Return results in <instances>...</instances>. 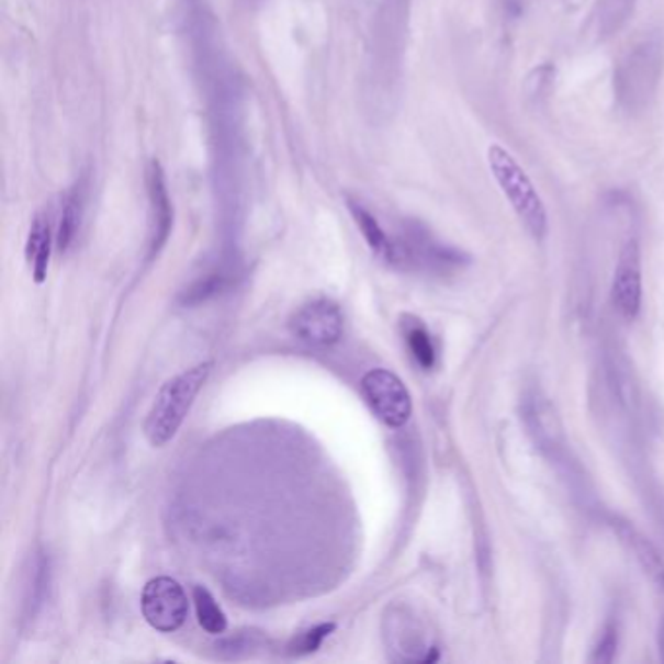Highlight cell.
Instances as JSON below:
<instances>
[{
	"mask_svg": "<svg viewBox=\"0 0 664 664\" xmlns=\"http://www.w3.org/2000/svg\"><path fill=\"white\" fill-rule=\"evenodd\" d=\"M291 331L306 346L329 347L344 334V314L328 299L306 302L291 318Z\"/></svg>",
	"mask_w": 664,
	"mask_h": 664,
	"instance_id": "ba28073f",
	"label": "cell"
},
{
	"mask_svg": "<svg viewBox=\"0 0 664 664\" xmlns=\"http://www.w3.org/2000/svg\"><path fill=\"white\" fill-rule=\"evenodd\" d=\"M193 603H195V612H198L199 626L211 635H221L225 633L228 620L223 608L216 604L215 596L209 593L205 587H193Z\"/></svg>",
	"mask_w": 664,
	"mask_h": 664,
	"instance_id": "e0dca14e",
	"label": "cell"
},
{
	"mask_svg": "<svg viewBox=\"0 0 664 664\" xmlns=\"http://www.w3.org/2000/svg\"><path fill=\"white\" fill-rule=\"evenodd\" d=\"M404 337H406L407 347L414 354L417 364L425 369V371H431L437 362V351L432 346L431 334L429 329L425 328L421 319L414 318V316H406L404 322Z\"/></svg>",
	"mask_w": 664,
	"mask_h": 664,
	"instance_id": "2e32d148",
	"label": "cell"
},
{
	"mask_svg": "<svg viewBox=\"0 0 664 664\" xmlns=\"http://www.w3.org/2000/svg\"><path fill=\"white\" fill-rule=\"evenodd\" d=\"M608 525L612 528L614 534L620 538L621 545L635 558L645 577L664 593V560L653 542L641 534L626 518L610 517Z\"/></svg>",
	"mask_w": 664,
	"mask_h": 664,
	"instance_id": "7c38bea8",
	"label": "cell"
},
{
	"mask_svg": "<svg viewBox=\"0 0 664 664\" xmlns=\"http://www.w3.org/2000/svg\"><path fill=\"white\" fill-rule=\"evenodd\" d=\"M386 638L402 663H432L439 659V648L427 635L425 626L406 610H399L390 618Z\"/></svg>",
	"mask_w": 664,
	"mask_h": 664,
	"instance_id": "8fae6325",
	"label": "cell"
},
{
	"mask_svg": "<svg viewBox=\"0 0 664 664\" xmlns=\"http://www.w3.org/2000/svg\"><path fill=\"white\" fill-rule=\"evenodd\" d=\"M213 362H201L190 371L168 380L158 390L145 421V437L153 447H165L176 437L183 419L190 414L203 384L207 382Z\"/></svg>",
	"mask_w": 664,
	"mask_h": 664,
	"instance_id": "6da1fadb",
	"label": "cell"
},
{
	"mask_svg": "<svg viewBox=\"0 0 664 664\" xmlns=\"http://www.w3.org/2000/svg\"><path fill=\"white\" fill-rule=\"evenodd\" d=\"M487 165L493 178L499 183L503 195L517 213L518 221L536 241H542L548 234V211L525 168L500 145L487 148Z\"/></svg>",
	"mask_w": 664,
	"mask_h": 664,
	"instance_id": "7a4b0ae2",
	"label": "cell"
},
{
	"mask_svg": "<svg viewBox=\"0 0 664 664\" xmlns=\"http://www.w3.org/2000/svg\"><path fill=\"white\" fill-rule=\"evenodd\" d=\"M659 648H661V656L664 661V623H661V630H659Z\"/></svg>",
	"mask_w": 664,
	"mask_h": 664,
	"instance_id": "7402d4cb",
	"label": "cell"
},
{
	"mask_svg": "<svg viewBox=\"0 0 664 664\" xmlns=\"http://www.w3.org/2000/svg\"><path fill=\"white\" fill-rule=\"evenodd\" d=\"M643 277H641V250L635 238L626 241L618 258L612 279V304L621 318L635 319L641 311Z\"/></svg>",
	"mask_w": 664,
	"mask_h": 664,
	"instance_id": "9c48e42d",
	"label": "cell"
},
{
	"mask_svg": "<svg viewBox=\"0 0 664 664\" xmlns=\"http://www.w3.org/2000/svg\"><path fill=\"white\" fill-rule=\"evenodd\" d=\"M148 211H150V236H148V258L155 259L165 250L170 240L173 225L172 199L168 193L165 168L158 160L147 166Z\"/></svg>",
	"mask_w": 664,
	"mask_h": 664,
	"instance_id": "30bf717a",
	"label": "cell"
},
{
	"mask_svg": "<svg viewBox=\"0 0 664 664\" xmlns=\"http://www.w3.org/2000/svg\"><path fill=\"white\" fill-rule=\"evenodd\" d=\"M334 630H336V623H334V621L314 626L312 630L304 631L302 635H299V638L294 639L293 643L289 645V653L296 656L316 653V651L319 649V645L324 643V639L329 638V635H331V631Z\"/></svg>",
	"mask_w": 664,
	"mask_h": 664,
	"instance_id": "ac0fdd59",
	"label": "cell"
},
{
	"mask_svg": "<svg viewBox=\"0 0 664 664\" xmlns=\"http://www.w3.org/2000/svg\"><path fill=\"white\" fill-rule=\"evenodd\" d=\"M468 261L470 258L464 251L435 240L432 234L419 223H407L402 238L396 240V266L399 268L449 273L454 269L464 268Z\"/></svg>",
	"mask_w": 664,
	"mask_h": 664,
	"instance_id": "5b68a950",
	"label": "cell"
},
{
	"mask_svg": "<svg viewBox=\"0 0 664 664\" xmlns=\"http://www.w3.org/2000/svg\"><path fill=\"white\" fill-rule=\"evenodd\" d=\"M85 181L87 180L77 181L75 188L63 199L59 226H57V236H55L59 251L69 250L77 238L78 228H80L82 215H85V195H87Z\"/></svg>",
	"mask_w": 664,
	"mask_h": 664,
	"instance_id": "9a60e30c",
	"label": "cell"
},
{
	"mask_svg": "<svg viewBox=\"0 0 664 664\" xmlns=\"http://www.w3.org/2000/svg\"><path fill=\"white\" fill-rule=\"evenodd\" d=\"M631 10L633 0H600V27L606 35L618 30L630 16Z\"/></svg>",
	"mask_w": 664,
	"mask_h": 664,
	"instance_id": "d6986e66",
	"label": "cell"
},
{
	"mask_svg": "<svg viewBox=\"0 0 664 664\" xmlns=\"http://www.w3.org/2000/svg\"><path fill=\"white\" fill-rule=\"evenodd\" d=\"M362 396L367 397L374 415L386 427H404L412 417V396L406 384L394 372L374 369L361 380Z\"/></svg>",
	"mask_w": 664,
	"mask_h": 664,
	"instance_id": "8992f818",
	"label": "cell"
},
{
	"mask_svg": "<svg viewBox=\"0 0 664 664\" xmlns=\"http://www.w3.org/2000/svg\"><path fill=\"white\" fill-rule=\"evenodd\" d=\"M522 421H525V427H527L536 449L540 450L543 457L563 470L565 474L573 475L577 466L571 457L570 440L563 429L560 415L550 404V399L542 396L540 392L525 394Z\"/></svg>",
	"mask_w": 664,
	"mask_h": 664,
	"instance_id": "277c9868",
	"label": "cell"
},
{
	"mask_svg": "<svg viewBox=\"0 0 664 664\" xmlns=\"http://www.w3.org/2000/svg\"><path fill=\"white\" fill-rule=\"evenodd\" d=\"M53 233L47 213H37L30 226L26 241L27 263L32 266L35 283H44L52 259Z\"/></svg>",
	"mask_w": 664,
	"mask_h": 664,
	"instance_id": "4fadbf2b",
	"label": "cell"
},
{
	"mask_svg": "<svg viewBox=\"0 0 664 664\" xmlns=\"http://www.w3.org/2000/svg\"><path fill=\"white\" fill-rule=\"evenodd\" d=\"M140 608L145 620L158 631L172 633L180 630L188 618V596L180 583L170 577L148 581L143 590Z\"/></svg>",
	"mask_w": 664,
	"mask_h": 664,
	"instance_id": "52a82bcc",
	"label": "cell"
},
{
	"mask_svg": "<svg viewBox=\"0 0 664 664\" xmlns=\"http://www.w3.org/2000/svg\"><path fill=\"white\" fill-rule=\"evenodd\" d=\"M664 67L663 44L651 37L633 45L614 72V90L626 112H641L653 100Z\"/></svg>",
	"mask_w": 664,
	"mask_h": 664,
	"instance_id": "3957f363",
	"label": "cell"
},
{
	"mask_svg": "<svg viewBox=\"0 0 664 664\" xmlns=\"http://www.w3.org/2000/svg\"><path fill=\"white\" fill-rule=\"evenodd\" d=\"M347 207L353 215L354 223L361 228L364 240L380 259H384L386 263L396 266V240L390 238L389 233L380 226L379 218L372 215L369 209L361 205L359 201L347 199Z\"/></svg>",
	"mask_w": 664,
	"mask_h": 664,
	"instance_id": "5bb4252c",
	"label": "cell"
},
{
	"mask_svg": "<svg viewBox=\"0 0 664 664\" xmlns=\"http://www.w3.org/2000/svg\"><path fill=\"white\" fill-rule=\"evenodd\" d=\"M223 285H225V277H205V279H201L198 283H193V286H190V289L183 293L185 304H199L201 301H207L209 296L221 293Z\"/></svg>",
	"mask_w": 664,
	"mask_h": 664,
	"instance_id": "44dd1931",
	"label": "cell"
},
{
	"mask_svg": "<svg viewBox=\"0 0 664 664\" xmlns=\"http://www.w3.org/2000/svg\"><path fill=\"white\" fill-rule=\"evenodd\" d=\"M618 645H620V633H618V623L616 621H608L603 628L600 638L596 641L595 649H593V655H590V663L595 664H610L616 659L618 653Z\"/></svg>",
	"mask_w": 664,
	"mask_h": 664,
	"instance_id": "ffe728a7",
	"label": "cell"
}]
</instances>
